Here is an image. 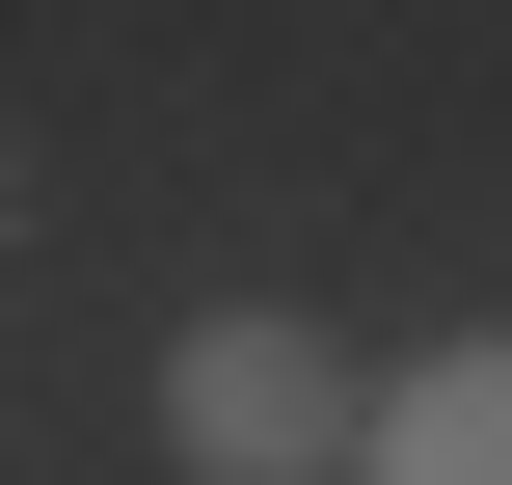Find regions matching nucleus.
<instances>
[{"mask_svg":"<svg viewBox=\"0 0 512 485\" xmlns=\"http://www.w3.org/2000/svg\"><path fill=\"white\" fill-rule=\"evenodd\" d=\"M324 432H351L324 324H270V297H243V324H189V351H162V459H189V485H297Z\"/></svg>","mask_w":512,"mask_h":485,"instance_id":"1","label":"nucleus"},{"mask_svg":"<svg viewBox=\"0 0 512 485\" xmlns=\"http://www.w3.org/2000/svg\"><path fill=\"white\" fill-rule=\"evenodd\" d=\"M351 459H378V485H512V324H486V351H432V378H378Z\"/></svg>","mask_w":512,"mask_h":485,"instance_id":"2","label":"nucleus"}]
</instances>
